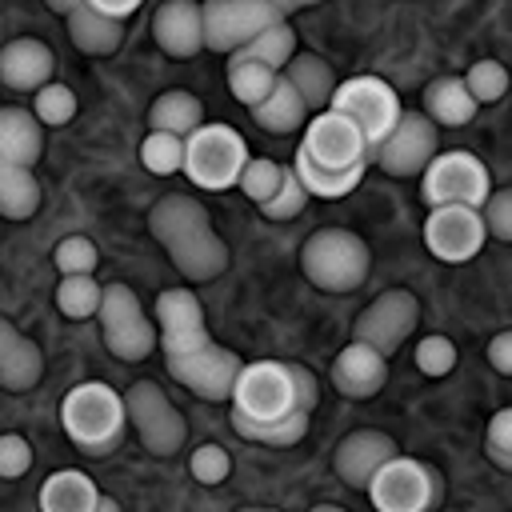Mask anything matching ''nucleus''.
Listing matches in <instances>:
<instances>
[{"mask_svg": "<svg viewBox=\"0 0 512 512\" xmlns=\"http://www.w3.org/2000/svg\"><path fill=\"white\" fill-rule=\"evenodd\" d=\"M156 328L168 376L200 400H232L244 360L216 344L204 324V304L192 288H164L156 296Z\"/></svg>", "mask_w": 512, "mask_h": 512, "instance_id": "f257e3e1", "label": "nucleus"}, {"mask_svg": "<svg viewBox=\"0 0 512 512\" xmlns=\"http://www.w3.org/2000/svg\"><path fill=\"white\" fill-rule=\"evenodd\" d=\"M148 232L164 244L176 272L192 284L216 280L228 268V248L212 228L208 208L188 192H168L148 212Z\"/></svg>", "mask_w": 512, "mask_h": 512, "instance_id": "f03ea898", "label": "nucleus"}, {"mask_svg": "<svg viewBox=\"0 0 512 512\" xmlns=\"http://www.w3.org/2000/svg\"><path fill=\"white\" fill-rule=\"evenodd\" d=\"M60 424H64V436L80 452L108 456L120 444L124 424H128L124 392H116L104 380H84V384H76V388L64 392V400H60Z\"/></svg>", "mask_w": 512, "mask_h": 512, "instance_id": "7ed1b4c3", "label": "nucleus"}, {"mask_svg": "<svg viewBox=\"0 0 512 512\" xmlns=\"http://www.w3.org/2000/svg\"><path fill=\"white\" fill-rule=\"evenodd\" d=\"M300 268L320 292H352L364 284L372 256L368 244L348 228H316L300 248Z\"/></svg>", "mask_w": 512, "mask_h": 512, "instance_id": "20e7f679", "label": "nucleus"}, {"mask_svg": "<svg viewBox=\"0 0 512 512\" xmlns=\"http://www.w3.org/2000/svg\"><path fill=\"white\" fill-rule=\"evenodd\" d=\"M248 144L236 128L228 124H204L188 136V156H184V176L192 180V188L204 192H224L232 184H240L244 168H248Z\"/></svg>", "mask_w": 512, "mask_h": 512, "instance_id": "39448f33", "label": "nucleus"}, {"mask_svg": "<svg viewBox=\"0 0 512 512\" xmlns=\"http://www.w3.org/2000/svg\"><path fill=\"white\" fill-rule=\"evenodd\" d=\"M96 320H100V332H104L108 352L116 360H124V364L144 360L160 344L156 320H148L140 296L128 284H108L104 288V304H100V316Z\"/></svg>", "mask_w": 512, "mask_h": 512, "instance_id": "423d86ee", "label": "nucleus"}, {"mask_svg": "<svg viewBox=\"0 0 512 512\" xmlns=\"http://www.w3.org/2000/svg\"><path fill=\"white\" fill-rule=\"evenodd\" d=\"M284 20H288V8L272 0H208L204 4V48L236 56L260 32Z\"/></svg>", "mask_w": 512, "mask_h": 512, "instance_id": "0eeeda50", "label": "nucleus"}, {"mask_svg": "<svg viewBox=\"0 0 512 512\" xmlns=\"http://www.w3.org/2000/svg\"><path fill=\"white\" fill-rule=\"evenodd\" d=\"M232 412L252 420V424H272V420H284V416L300 412L288 364H280V360L244 364L240 376H236V388H232Z\"/></svg>", "mask_w": 512, "mask_h": 512, "instance_id": "6e6552de", "label": "nucleus"}, {"mask_svg": "<svg viewBox=\"0 0 512 512\" xmlns=\"http://www.w3.org/2000/svg\"><path fill=\"white\" fill-rule=\"evenodd\" d=\"M328 108L340 112V116H348V120L364 132L368 152H372L376 144H384V140L392 136V128L400 124V116H404L396 88H392L388 80H380V76H352V80H340V88H336V96H332Z\"/></svg>", "mask_w": 512, "mask_h": 512, "instance_id": "1a4fd4ad", "label": "nucleus"}, {"mask_svg": "<svg viewBox=\"0 0 512 512\" xmlns=\"http://www.w3.org/2000/svg\"><path fill=\"white\" fill-rule=\"evenodd\" d=\"M420 196L432 204V208H444V204H464V208H480L492 200V176L488 168L464 152V148H452V152H440L424 176H420Z\"/></svg>", "mask_w": 512, "mask_h": 512, "instance_id": "9d476101", "label": "nucleus"}, {"mask_svg": "<svg viewBox=\"0 0 512 512\" xmlns=\"http://www.w3.org/2000/svg\"><path fill=\"white\" fill-rule=\"evenodd\" d=\"M128 404V424L136 428L140 444L152 456H176L188 440V424L180 416V408L168 400V392L156 380H136L124 392Z\"/></svg>", "mask_w": 512, "mask_h": 512, "instance_id": "9b49d317", "label": "nucleus"}, {"mask_svg": "<svg viewBox=\"0 0 512 512\" xmlns=\"http://www.w3.org/2000/svg\"><path fill=\"white\" fill-rule=\"evenodd\" d=\"M364 492L376 512H428L440 500V476L412 456H392Z\"/></svg>", "mask_w": 512, "mask_h": 512, "instance_id": "f8f14e48", "label": "nucleus"}, {"mask_svg": "<svg viewBox=\"0 0 512 512\" xmlns=\"http://www.w3.org/2000/svg\"><path fill=\"white\" fill-rule=\"evenodd\" d=\"M300 156L324 172H352V168L368 164V140L348 116L328 108V112L308 120L304 140H300Z\"/></svg>", "mask_w": 512, "mask_h": 512, "instance_id": "ddd939ff", "label": "nucleus"}, {"mask_svg": "<svg viewBox=\"0 0 512 512\" xmlns=\"http://www.w3.org/2000/svg\"><path fill=\"white\" fill-rule=\"evenodd\" d=\"M436 156H440V128L416 108H404L392 136L368 152V160H376L388 176H416V172L424 176V168Z\"/></svg>", "mask_w": 512, "mask_h": 512, "instance_id": "4468645a", "label": "nucleus"}, {"mask_svg": "<svg viewBox=\"0 0 512 512\" xmlns=\"http://www.w3.org/2000/svg\"><path fill=\"white\" fill-rule=\"evenodd\" d=\"M416 320H420V300H416L408 288H388V292H380V296L356 316L352 340L372 344L380 356H392V352L412 336Z\"/></svg>", "mask_w": 512, "mask_h": 512, "instance_id": "2eb2a0df", "label": "nucleus"}, {"mask_svg": "<svg viewBox=\"0 0 512 512\" xmlns=\"http://www.w3.org/2000/svg\"><path fill=\"white\" fill-rule=\"evenodd\" d=\"M484 240H488V224H484L480 208L444 204V208H432L424 220V244L444 264H464V260L480 256Z\"/></svg>", "mask_w": 512, "mask_h": 512, "instance_id": "dca6fc26", "label": "nucleus"}, {"mask_svg": "<svg viewBox=\"0 0 512 512\" xmlns=\"http://www.w3.org/2000/svg\"><path fill=\"white\" fill-rule=\"evenodd\" d=\"M392 456H400V452H396V440H392L388 432L356 428V432H348V436L336 444L332 468H336V476H340L348 488H368V480H372Z\"/></svg>", "mask_w": 512, "mask_h": 512, "instance_id": "f3484780", "label": "nucleus"}, {"mask_svg": "<svg viewBox=\"0 0 512 512\" xmlns=\"http://www.w3.org/2000/svg\"><path fill=\"white\" fill-rule=\"evenodd\" d=\"M152 40L168 56H196L204 48V4L168 0L152 12Z\"/></svg>", "mask_w": 512, "mask_h": 512, "instance_id": "a211bd4d", "label": "nucleus"}, {"mask_svg": "<svg viewBox=\"0 0 512 512\" xmlns=\"http://www.w3.org/2000/svg\"><path fill=\"white\" fill-rule=\"evenodd\" d=\"M384 380H388V356H380L372 344L352 340L332 360V384H336L340 396L368 400V396H376L384 388Z\"/></svg>", "mask_w": 512, "mask_h": 512, "instance_id": "6ab92c4d", "label": "nucleus"}, {"mask_svg": "<svg viewBox=\"0 0 512 512\" xmlns=\"http://www.w3.org/2000/svg\"><path fill=\"white\" fill-rule=\"evenodd\" d=\"M52 48L36 36H20V40H8L0 48V80L8 88H20V92H40L52 84Z\"/></svg>", "mask_w": 512, "mask_h": 512, "instance_id": "aec40b11", "label": "nucleus"}, {"mask_svg": "<svg viewBox=\"0 0 512 512\" xmlns=\"http://www.w3.org/2000/svg\"><path fill=\"white\" fill-rule=\"evenodd\" d=\"M52 12H60V16L68 20L72 44H76L80 52H88V56H108V52H116L120 40H124V24L100 16L88 0H52Z\"/></svg>", "mask_w": 512, "mask_h": 512, "instance_id": "412c9836", "label": "nucleus"}, {"mask_svg": "<svg viewBox=\"0 0 512 512\" xmlns=\"http://www.w3.org/2000/svg\"><path fill=\"white\" fill-rule=\"evenodd\" d=\"M44 152V124L36 120L32 108H0V164L32 168Z\"/></svg>", "mask_w": 512, "mask_h": 512, "instance_id": "4be33fe9", "label": "nucleus"}, {"mask_svg": "<svg viewBox=\"0 0 512 512\" xmlns=\"http://www.w3.org/2000/svg\"><path fill=\"white\" fill-rule=\"evenodd\" d=\"M40 376H44L40 348L28 336H20L12 320H0V384L8 392H28L32 384H40Z\"/></svg>", "mask_w": 512, "mask_h": 512, "instance_id": "5701e85b", "label": "nucleus"}, {"mask_svg": "<svg viewBox=\"0 0 512 512\" xmlns=\"http://www.w3.org/2000/svg\"><path fill=\"white\" fill-rule=\"evenodd\" d=\"M36 504H40V512H100L104 496H100V488L88 472L64 468V472H52L40 484Z\"/></svg>", "mask_w": 512, "mask_h": 512, "instance_id": "b1692460", "label": "nucleus"}, {"mask_svg": "<svg viewBox=\"0 0 512 512\" xmlns=\"http://www.w3.org/2000/svg\"><path fill=\"white\" fill-rule=\"evenodd\" d=\"M280 76H288V80H292V88L304 96V104H308V112H312V116L328 112V104H332V96H336V88H340V80H336L332 64H328V60H320V56H312V52H296V60H292Z\"/></svg>", "mask_w": 512, "mask_h": 512, "instance_id": "393cba45", "label": "nucleus"}, {"mask_svg": "<svg viewBox=\"0 0 512 512\" xmlns=\"http://www.w3.org/2000/svg\"><path fill=\"white\" fill-rule=\"evenodd\" d=\"M424 116L436 128H460L476 116V100L464 84V76H440L424 88Z\"/></svg>", "mask_w": 512, "mask_h": 512, "instance_id": "a878e982", "label": "nucleus"}, {"mask_svg": "<svg viewBox=\"0 0 512 512\" xmlns=\"http://www.w3.org/2000/svg\"><path fill=\"white\" fill-rule=\"evenodd\" d=\"M148 128L152 132H172V136H192L196 128H204V104L184 92V88H172V92H160L148 108Z\"/></svg>", "mask_w": 512, "mask_h": 512, "instance_id": "bb28decb", "label": "nucleus"}, {"mask_svg": "<svg viewBox=\"0 0 512 512\" xmlns=\"http://www.w3.org/2000/svg\"><path fill=\"white\" fill-rule=\"evenodd\" d=\"M252 116H256V124H260L264 132H276V136L296 132V128H308V120H312V112H308L304 96L292 88V80H288V76H280V80H276L272 96H268L260 108H252Z\"/></svg>", "mask_w": 512, "mask_h": 512, "instance_id": "cd10ccee", "label": "nucleus"}, {"mask_svg": "<svg viewBox=\"0 0 512 512\" xmlns=\"http://www.w3.org/2000/svg\"><path fill=\"white\" fill-rule=\"evenodd\" d=\"M276 80H280V72L268 68V64H260L256 56H248V52L228 56V88H232V96H236L244 108H260V104L272 96Z\"/></svg>", "mask_w": 512, "mask_h": 512, "instance_id": "c85d7f7f", "label": "nucleus"}, {"mask_svg": "<svg viewBox=\"0 0 512 512\" xmlns=\"http://www.w3.org/2000/svg\"><path fill=\"white\" fill-rule=\"evenodd\" d=\"M36 208H40V180L32 176V168L0 164V212L8 220H28Z\"/></svg>", "mask_w": 512, "mask_h": 512, "instance_id": "c756f323", "label": "nucleus"}, {"mask_svg": "<svg viewBox=\"0 0 512 512\" xmlns=\"http://www.w3.org/2000/svg\"><path fill=\"white\" fill-rule=\"evenodd\" d=\"M232 428L244 440H256L264 448H292V444H300L308 436V412H292V416L272 420V424H252V420H244V416L232 412Z\"/></svg>", "mask_w": 512, "mask_h": 512, "instance_id": "7c9ffc66", "label": "nucleus"}, {"mask_svg": "<svg viewBox=\"0 0 512 512\" xmlns=\"http://www.w3.org/2000/svg\"><path fill=\"white\" fill-rule=\"evenodd\" d=\"M104 288H108V284H96V276H60V284H56V308H60L68 320L100 316Z\"/></svg>", "mask_w": 512, "mask_h": 512, "instance_id": "2f4dec72", "label": "nucleus"}, {"mask_svg": "<svg viewBox=\"0 0 512 512\" xmlns=\"http://www.w3.org/2000/svg\"><path fill=\"white\" fill-rule=\"evenodd\" d=\"M292 168H296L300 184L308 188V196H320V200H340V196H348V192L360 184V176H364V168H352V172H324V168L308 164L300 152L292 156Z\"/></svg>", "mask_w": 512, "mask_h": 512, "instance_id": "473e14b6", "label": "nucleus"}, {"mask_svg": "<svg viewBox=\"0 0 512 512\" xmlns=\"http://www.w3.org/2000/svg\"><path fill=\"white\" fill-rule=\"evenodd\" d=\"M184 156H188V140L172 136V132H148L140 144V164L152 176H172L184 172Z\"/></svg>", "mask_w": 512, "mask_h": 512, "instance_id": "72a5a7b5", "label": "nucleus"}, {"mask_svg": "<svg viewBox=\"0 0 512 512\" xmlns=\"http://www.w3.org/2000/svg\"><path fill=\"white\" fill-rule=\"evenodd\" d=\"M244 52H248V56H256L260 64H268V68L284 72V68L296 60V32H292V24H288V20H284V24H272V28H268V32H260Z\"/></svg>", "mask_w": 512, "mask_h": 512, "instance_id": "f704fd0d", "label": "nucleus"}, {"mask_svg": "<svg viewBox=\"0 0 512 512\" xmlns=\"http://www.w3.org/2000/svg\"><path fill=\"white\" fill-rule=\"evenodd\" d=\"M280 184H284V164L280 160H268V156H252L248 168H244V176H240V192L256 208H264L280 192Z\"/></svg>", "mask_w": 512, "mask_h": 512, "instance_id": "c9c22d12", "label": "nucleus"}, {"mask_svg": "<svg viewBox=\"0 0 512 512\" xmlns=\"http://www.w3.org/2000/svg\"><path fill=\"white\" fill-rule=\"evenodd\" d=\"M52 264H56L60 276H92L96 264H100V252L88 236H64L52 248Z\"/></svg>", "mask_w": 512, "mask_h": 512, "instance_id": "e433bc0d", "label": "nucleus"}, {"mask_svg": "<svg viewBox=\"0 0 512 512\" xmlns=\"http://www.w3.org/2000/svg\"><path fill=\"white\" fill-rule=\"evenodd\" d=\"M32 112H36V120L44 124V128H60V124H68L72 116H76V92L68 88V84H48V88H40L36 96H32Z\"/></svg>", "mask_w": 512, "mask_h": 512, "instance_id": "4c0bfd02", "label": "nucleus"}, {"mask_svg": "<svg viewBox=\"0 0 512 512\" xmlns=\"http://www.w3.org/2000/svg\"><path fill=\"white\" fill-rule=\"evenodd\" d=\"M464 84H468L476 104H492V100H500L508 92V68L500 60H476L464 72Z\"/></svg>", "mask_w": 512, "mask_h": 512, "instance_id": "58836bf2", "label": "nucleus"}, {"mask_svg": "<svg viewBox=\"0 0 512 512\" xmlns=\"http://www.w3.org/2000/svg\"><path fill=\"white\" fill-rule=\"evenodd\" d=\"M304 204H308V188L300 184V176H296V168L292 164H284V184H280V192L260 208L268 220H292V216H300L304 212Z\"/></svg>", "mask_w": 512, "mask_h": 512, "instance_id": "ea45409f", "label": "nucleus"}, {"mask_svg": "<svg viewBox=\"0 0 512 512\" xmlns=\"http://www.w3.org/2000/svg\"><path fill=\"white\" fill-rule=\"evenodd\" d=\"M188 468H192V476H196L200 484L212 488V484H224V480H228L232 456H228V448H220V444H200V448H192Z\"/></svg>", "mask_w": 512, "mask_h": 512, "instance_id": "a19ab883", "label": "nucleus"}, {"mask_svg": "<svg viewBox=\"0 0 512 512\" xmlns=\"http://www.w3.org/2000/svg\"><path fill=\"white\" fill-rule=\"evenodd\" d=\"M416 368L424 376H448L456 368V344L448 336H424L416 344Z\"/></svg>", "mask_w": 512, "mask_h": 512, "instance_id": "79ce46f5", "label": "nucleus"}, {"mask_svg": "<svg viewBox=\"0 0 512 512\" xmlns=\"http://www.w3.org/2000/svg\"><path fill=\"white\" fill-rule=\"evenodd\" d=\"M484 452L496 468H508L512 472V408H500L492 420H488V432H484Z\"/></svg>", "mask_w": 512, "mask_h": 512, "instance_id": "37998d69", "label": "nucleus"}, {"mask_svg": "<svg viewBox=\"0 0 512 512\" xmlns=\"http://www.w3.org/2000/svg\"><path fill=\"white\" fill-rule=\"evenodd\" d=\"M32 468V444L20 432L0 436V476L4 480H20Z\"/></svg>", "mask_w": 512, "mask_h": 512, "instance_id": "c03bdc74", "label": "nucleus"}, {"mask_svg": "<svg viewBox=\"0 0 512 512\" xmlns=\"http://www.w3.org/2000/svg\"><path fill=\"white\" fill-rule=\"evenodd\" d=\"M484 224H488V236L512 244V188L492 192V200L484 204Z\"/></svg>", "mask_w": 512, "mask_h": 512, "instance_id": "a18cd8bd", "label": "nucleus"}, {"mask_svg": "<svg viewBox=\"0 0 512 512\" xmlns=\"http://www.w3.org/2000/svg\"><path fill=\"white\" fill-rule=\"evenodd\" d=\"M288 372H292V384H296V408H300V412H312V408L320 404V384H316V376H312L304 364H288Z\"/></svg>", "mask_w": 512, "mask_h": 512, "instance_id": "49530a36", "label": "nucleus"}, {"mask_svg": "<svg viewBox=\"0 0 512 512\" xmlns=\"http://www.w3.org/2000/svg\"><path fill=\"white\" fill-rule=\"evenodd\" d=\"M488 364H492L496 372L512 376V328H508V332H496V336L488 340Z\"/></svg>", "mask_w": 512, "mask_h": 512, "instance_id": "de8ad7c7", "label": "nucleus"}, {"mask_svg": "<svg viewBox=\"0 0 512 512\" xmlns=\"http://www.w3.org/2000/svg\"><path fill=\"white\" fill-rule=\"evenodd\" d=\"M100 16H108V20H116V24H124L128 16H136L140 12V0H88Z\"/></svg>", "mask_w": 512, "mask_h": 512, "instance_id": "09e8293b", "label": "nucleus"}, {"mask_svg": "<svg viewBox=\"0 0 512 512\" xmlns=\"http://www.w3.org/2000/svg\"><path fill=\"white\" fill-rule=\"evenodd\" d=\"M308 512H344V508H336V504H316V508H308Z\"/></svg>", "mask_w": 512, "mask_h": 512, "instance_id": "8fccbe9b", "label": "nucleus"}, {"mask_svg": "<svg viewBox=\"0 0 512 512\" xmlns=\"http://www.w3.org/2000/svg\"><path fill=\"white\" fill-rule=\"evenodd\" d=\"M100 512H120V504H116V500H108V496H104V504H100Z\"/></svg>", "mask_w": 512, "mask_h": 512, "instance_id": "3c124183", "label": "nucleus"}, {"mask_svg": "<svg viewBox=\"0 0 512 512\" xmlns=\"http://www.w3.org/2000/svg\"><path fill=\"white\" fill-rule=\"evenodd\" d=\"M240 512H276V508H240Z\"/></svg>", "mask_w": 512, "mask_h": 512, "instance_id": "603ef678", "label": "nucleus"}]
</instances>
